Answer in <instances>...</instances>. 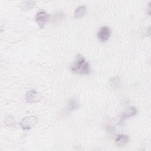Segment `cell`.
<instances>
[{
    "mask_svg": "<svg viewBox=\"0 0 151 151\" xmlns=\"http://www.w3.org/2000/svg\"><path fill=\"white\" fill-rule=\"evenodd\" d=\"M70 69L73 72L81 75H86L90 72L88 63L81 55L77 56L76 61L71 65Z\"/></svg>",
    "mask_w": 151,
    "mask_h": 151,
    "instance_id": "cell-1",
    "label": "cell"
},
{
    "mask_svg": "<svg viewBox=\"0 0 151 151\" xmlns=\"http://www.w3.org/2000/svg\"><path fill=\"white\" fill-rule=\"evenodd\" d=\"M38 122L37 117L31 116L26 117L22 119L20 123L21 127L24 130H28L32 128Z\"/></svg>",
    "mask_w": 151,
    "mask_h": 151,
    "instance_id": "cell-2",
    "label": "cell"
},
{
    "mask_svg": "<svg viewBox=\"0 0 151 151\" xmlns=\"http://www.w3.org/2000/svg\"><path fill=\"white\" fill-rule=\"evenodd\" d=\"M42 99V94L33 90H31L27 91L25 97V99L28 103H36L40 101Z\"/></svg>",
    "mask_w": 151,
    "mask_h": 151,
    "instance_id": "cell-3",
    "label": "cell"
},
{
    "mask_svg": "<svg viewBox=\"0 0 151 151\" xmlns=\"http://www.w3.org/2000/svg\"><path fill=\"white\" fill-rule=\"evenodd\" d=\"M50 19V15L45 11H39L36 16L35 20L41 28H42Z\"/></svg>",
    "mask_w": 151,
    "mask_h": 151,
    "instance_id": "cell-4",
    "label": "cell"
},
{
    "mask_svg": "<svg viewBox=\"0 0 151 151\" xmlns=\"http://www.w3.org/2000/svg\"><path fill=\"white\" fill-rule=\"evenodd\" d=\"M110 36V30L107 27H102L100 28L97 33L99 40L103 42L107 41Z\"/></svg>",
    "mask_w": 151,
    "mask_h": 151,
    "instance_id": "cell-5",
    "label": "cell"
},
{
    "mask_svg": "<svg viewBox=\"0 0 151 151\" xmlns=\"http://www.w3.org/2000/svg\"><path fill=\"white\" fill-rule=\"evenodd\" d=\"M137 111L135 108L134 107L128 108L122 113L119 121V124H121L123 122H124V121L127 119L135 116L137 114Z\"/></svg>",
    "mask_w": 151,
    "mask_h": 151,
    "instance_id": "cell-6",
    "label": "cell"
},
{
    "mask_svg": "<svg viewBox=\"0 0 151 151\" xmlns=\"http://www.w3.org/2000/svg\"><path fill=\"white\" fill-rule=\"evenodd\" d=\"M129 138L127 136L124 134H119L115 140V144L119 147L125 146L129 142Z\"/></svg>",
    "mask_w": 151,
    "mask_h": 151,
    "instance_id": "cell-7",
    "label": "cell"
},
{
    "mask_svg": "<svg viewBox=\"0 0 151 151\" xmlns=\"http://www.w3.org/2000/svg\"><path fill=\"white\" fill-rule=\"evenodd\" d=\"M86 13V7L84 5L79 6L74 11V17L76 18H80L83 17Z\"/></svg>",
    "mask_w": 151,
    "mask_h": 151,
    "instance_id": "cell-8",
    "label": "cell"
},
{
    "mask_svg": "<svg viewBox=\"0 0 151 151\" xmlns=\"http://www.w3.org/2000/svg\"><path fill=\"white\" fill-rule=\"evenodd\" d=\"M80 106L76 99H71L67 103V107L70 111H74L79 108Z\"/></svg>",
    "mask_w": 151,
    "mask_h": 151,
    "instance_id": "cell-9",
    "label": "cell"
},
{
    "mask_svg": "<svg viewBox=\"0 0 151 151\" xmlns=\"http://www.w3.org/2000/svg\"><path fill=\"white\" fill-rule=\"evenodd\" d=\"M5 124L9 127H13L15 126L16 124V121L14 119V118L13 117H12L11 116H7L5 119Z\"/></svg>",
    "mask_w": 151,
    "mask_h": 151,
    "instance_id": "cell-10",
    "label": "cell"
},
{
    "mask_svg": "<svg viewBox=\"0 0 151 151\" xmlns=\"http://www.w3.org/2000/svg\"><path fill=\"white\" fill-rule=\"evenodd\" d=\"M64 18V15L61 13L57 12V14H54L52 18V21L54 22H58L59 21H61L62 19Z\"/></svg>",
    "mask_w": 151,
    "mask_h": 151,
    "instance_id": "cell-11",
    "label": "cell"
},
{
    "mask_svg": "<svg viewBox=\"0 0 151 151\" xmlns=\"http://www.w3.org/2000/svg\"><path fill=\"white\" fill-rule=\"evenodd\" d=\"M35 3V1L25 2H24V5H22L23 9H29L34 6Z\"/></svg>",
    "mask_w": 151,
    "mask_h": 151,
    "instance_id": "cell-12",
    "label": "cell"
}]
</instances>
